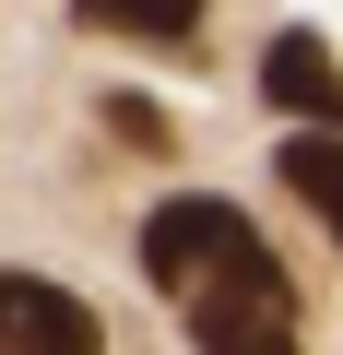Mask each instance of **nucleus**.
<instances>
[{
	"instance_id": "2",
	"label": "nucleus",
	"mask_w": 343,
	"mask_h": 355,
	"mask_svg": "<svg viewBox=\"0 0 343 355\" xmlns=\"http://www.w3.org/2000/svg\"><path fill=\"white\" fill-rule=\"evenodd\" d=\"M0 355H107V320L48 272H0Z\"/></svg>"
},
{
	"instance_id": "1",
	"label": "nucleus",
	"mask_w": 343,
	"mask_h": 355,
	"mask_svg": "<svg viewBox=\"0 0 343 355\" xmlns=\"http://www.w3.org/2000/svg\"><path fill=\"white\" fill-rule=\"evenodd\" d=\"M130 249H142V284H154V296H178V308H202V296H296L284 261L261 249V225H249L237 202H213V190L154 202Z\"/></svg>"
},
{
	"instance_id": "7",
	"label": "nucleus",
	"mask_w": 343,
	"mask_h": 355,
	"mask_svg": "<svg viewBox=\"0 0 343 355\" xmlns=\"http://www.w3.org/2000/svg\"><path fill=\"white\" fill-rule=\"evenodd\" d=\"M107 130H118V142H142V154H166V142H178L154 95H107Z\"/></svg>"
},
{
	"instance_id": "6",
	"label": "nucleus",
	"mask_w": 343,
	"mask_h": 355,
	"mask_svg": "<svg viewBox=\"0 0 343 355\" xmlns=\"http://www.w3.org/2000/svg\"><path fill=\"white\" fill-rule=\"evenodd\" d=\"M71 12H83L95 36H154V48H178V36L213 12V0H71Z\"/></svg>"
},
{
	"instance_id": "3",
	"label": "nucleus",
	"mask_w": 343,
	"mask_h": 355,
	"mask_svg": "<svg viewBox=\"0 0 343 355\" xmlns=\"http://www.w3.org/2000/svg\"><path fill=\"white\" fill-rule=\"evenodd\" d=\"M261 107H284L296 130H343V60H331L308 24H284V36L261 48Z\"/></svg>"
},
{
	"instance_id": "5",
	"label": "nucleus",
	"mask_w": 343,
	"mask_h": 355,
	"mask_svg": "<svg viewBox=\"0 0 343 355\" xmlns=\"http://www.w3.org/2000/svg\"><path fill=\"white\" fill-rule=\"evenodd\" d=\"M284 190L331 225V249H343V130H284Z\"/></svg>"
},
{
	"instance_id": "4",
	"label": "nucleus",
	"mask_w": 343,
	"mask_h": 355,
	"mask_svg": "<svg viewBox=\"0 0 343 355\" xmlns=\"http://www.w3.org/2000/svg\"><path fill=\"white\" fill-rule=\"evenodd\" d=\"M202 355H296V296H202Z\"/></svg>"
}]
</instances>
